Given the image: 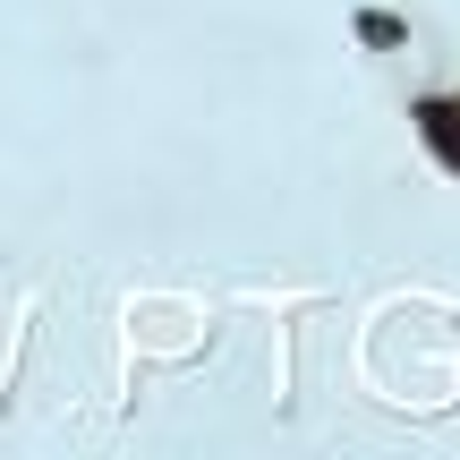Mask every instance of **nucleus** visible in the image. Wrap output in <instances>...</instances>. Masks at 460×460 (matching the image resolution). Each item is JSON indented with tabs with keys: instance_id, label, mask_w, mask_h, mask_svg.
I'll use <instances>...</instances> for the list:
<instances>
[{
	"instance_id": "obj_1",
	"label": "nucleus",
	"mask_w": 460,
	"mask_h": 460,
	"mask_svg": "<svg viewBox=\"0 0 460 460\" xmlns=\"http://www.w3.org/2000/svg\"><path fill=\"white\" fill-rule=\"evenodd\" d=\"M418 128H427L435 146L452 154V146H460V102H427V111H418Z\"/></svg>"
}]
</instances>
